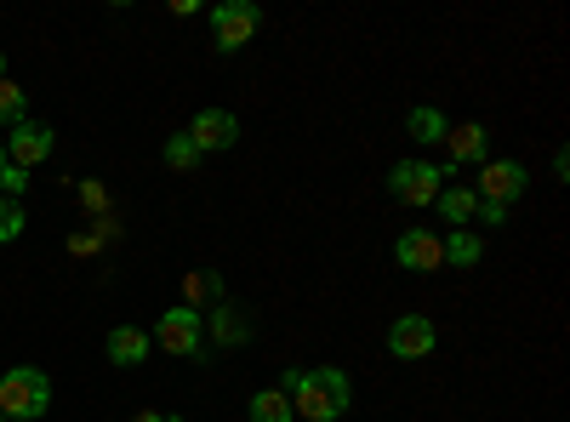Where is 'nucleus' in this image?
<instances>
[{"instance_id":"nucleus-1","label":"nucleus","mask_w":570,"mask_h":422,"mask_svg":"<svg viewBox=\"0 0 570 422\" xmlns=\"http://www.w3.org/2000/svg\"><path fill=\"white\" fill-rule=\"evenodd\" d=\"M285 400H292V416L303 422H337L354 405V383L343 365H308V371H285L279 377Z\"/></svg>"},{"instance_id":"nucleus-2","label":"nucleus","mask_w":570,"mask_h":422,"mask_svg":"<svg viewBox=\"0 0 570 422\" xmlns=\"http://www.w3.org/2000/svg\"><path fill=\"white\" fill-rule=\"evenodd\" d=\"M52 411V377L40 365H12L0 377V416L7 422H35Z\"/></svg>"},{"instance_id":"nucleus-3","label":"nucleus","mask_w":570,"mask_h":422,"mask_svg":"<svg viewBox=\"0 0 570 422\" xmlns=\"http://www.w3.org/2000/svg\"><path fill=\"white\" fill-rule=\"evenodd\" d=\"M440 189H445V171H440L434 160H400V166L389 171V195H394L400 206H434Z\"/></svg>"},{"instance_id":"nucleus-4","label":"nucleus","mask_w":570,"mask_h":422,"mask_svg":"<svg viewBox=\"0 0 570 422\" xmlns=\"http://www.w3.org/2000/svg\"><path fill=\"white\" fill-rule=\"evenodd\" d=\"M257 29H263V12L252 0H223V7H212V46L217 52H240V46H252Z\"/></svg>"},{"instance_id":"nucleus-5","label":"nucleus","mask_w":570,"mask_h":422,"mask_svg":"<svg viewBox=\"0 0 570 422\" xmlns=\"http://www.w3.org/2000/svg\"><path fill=\"white\" fill-rule=\"evenodd\" d=\"M149 343H160L166 354H200V349H206V314L183 308V303H177V308H166Z\"/></svg>"},{"instance_id":"nucleus-6","label":"nucleus","mask_w":570,"mask_h":422,"mask_svg":"<svg viewBox=\"0 0 570 422\" xmlns=\"http://www.w3.org/2000/svg\"><path fill=\"white\" fill-rule=\"evenodd\" d=\"M531 189V171L519 166V160H485L480 166V189H473V200H485V206H513L519 195Z\"/></svg>"},{"instance_id":"nucleus-7","label":"nucleus","mask_w":570,"mask_h":422,"mask_svg":"<svg viewBox=\"0 0 570 422\" xmlns=\"http://www.w3.org/2000/svg\"><path fill=\"white\" fill-rule=\"evenodd\" d=\"M0 149H7V166H18V171H35L46 155L58 149V137H52V126H46V120H18V131H12Z\"/></svg>"},{"instance_id":"nucleus-8","label":"nucleus","mask_w":570,"mask_h":422,"mask_svg":"<svg viewBox=\"0 0 570 422\" xmlns=\"http://www.w3.org/2000/svg\"><path fill=\"white\" fill-rule=\"evenodd\" d=\"M394 263L411 274H434V268H445V241L434 228H405L394 241Z\"/></svg>"},{"instance_id":"nucleus-9","label":"nucleus","mask_w":570,"mask_h":422,"mask_svg":"<svg viewBox=\"0 0 570 422\" xmlns=\"http://www.w3.org/2000/svg\"><path fill=\"white\" fill-rule=\"evenodd\" d=\"M188 144H195L200 155H223L240 144V120H234L228 109H200L195 126H188Z\"/></svg>"},{"instance_id":"nucleus-10","label":"nucleus","mask_w":570,"mask_h":422,"mask_svg":"<svg viewBox=\"0 0 570 422\" xmlns=\"http://www.w3.org/2000/svg\"><path fill=\"white\" fill-rule=\"evenodd\" d=\"M440 332H434V320H422V314H400L389 325V354L394 360H422V354H434Z\"/></svg>"},{"instance_id":"nucleus-11","label":"nucleus","mask_w":570,"mask_h":422,"mask_svg":"<svg viewBox=\"0 0 570 422\" xmlns=\"http://www.w3.org/2000/svg\"><path fill=\"white\" fill-rule=\"evenodd\" d=\"M217 303H223V279L212 268H188L183 274V308L200 314V308H217Z\"/></svg>"},{"instance_id":"nucleus-12","label":"nucleus","mask_w":570,"mask_h":422,"mask_svg":"<svg viewBox=\"0 0 570 422\" xmlns=\"http://www.w3.org/2000/svg\"><path fill=\"white\" fill-rule=\"evenodd\" d=\"M445 149H451V166H456V160H485L491 137H485V126L468 120V126H451V131H445ZM451 166H445V171H451Z\"/></svg>"},{"instance_id":"nucleus-13","label":"nucleus","mask_w":570,"mask_h":422,"mask_svg":"<svg viewBox=\"0 0 570 422\" xmlns=\"http://www.w3.org/2000/svg\"><path fill=\"white\" fill-rule=\"evenodd\" d=\"M149 332H137V325H115V332H109V360L115 365H142V360H149Z\"/></svg>"},{"instance_id":"nucleus-14","label":"nucleus","mask_w":570,"mask_h":422,"mask_svg":"<svg viewBox=\"0 0 570 422\" xmlns=\"http://www.w3.org/2000/svg\"><path fill=\"white\" fill-rule=\"evenodd\" d=\"M246 416L252 422H292V400H285V389H257Z\"/></svg>"},{"instance_id":"nucleus-15","label":"nucleus","mask_w":570,"mask_h":422,"mask_svg":"<svg viewBox=\"0 0 570 422\" xmlns=\"http://www.w3.org/2000/svg\"><path fill=\"white\" fill-rule=\"evenodd\" d=\"M440 217L451 223V228H473V206H480V200H473V189H440Z\"/></svg>"},{"instance_id":"nucleus-16","label":"nucleus","mask_w":570,"mask_h":422,"mask_svg":"<svg viewBox=\"0 0 570 422\" xmlns=\"http://www.w3.org/2000/svg\"><path fill=\"white\" fill-rule=\"evenodd\" d=\"M480 257H485V241H480L473 228H456L451 241H445V263H451V268H473Z\"/></svg>"},{"instance_id":"nucleus-17","label":"nucleus","mask_w":570,"mask_h":422,"mask_svg":"<svg viewBox=\"0 0 570 422\" xmlns=\"http://www.w3.org/2000/svg\"><path fill=\"white\" fill-rule=\"evenodd\" d=\"M405 126H411L416 144H445V131H451V126H445V115H440V109H428V104H416Z\"/></svg>"},{"instance_id":"nucleus-18","label":"nucleus","mask_w":570,"mask_h":422,"mask_svg":"<svg viewBox=\"0 0 570 422\" xmlns=\"http://www.w3.org/2000/svg\"><path fill=\"white\" fill-rule=\"evenodd\" d=\"M206 320H212V332H217V343H246V337H252V325H246L240 314H234V308H223V303H217V308H212Z\"/></svg>"},{"instance_id":"nucleus-19","label":"nucleus","mask_w":570,"mask_h":422,"mask_svg":"<svg viewBox=\"0 0 570 422\" xmlns=\"http://www.w3.org/2000/svg\"><path fill=\"white\" fill-rule=\"evenodd\" d=\"M166 166H171V171H195V166H200V149L188 144V131L166 137Z\"/></svg>"},{"instance_id":"nucleus-20","label":"nucleus","mask_w":570,"mask_h":422,"mask_svg":"<svg viewBox=\"0 0 570 422\" xmlns=\"http://www.w3.org/2000/svg\"><path fill=\"white\" fill-rule=\"evenodd\" d=\"M23 109H29V98H23V86H12V80H0V126H18V120H23Z\"/></svg>"},{"instance_id":"nucleus-21","label":"nucleus","mask_w":570,"mask_h":422,"mask_svg":"<svg viewBox=\"0 0 570 422\" xmlns=\"http://www.w3.org/2000/svg\"><path fill=\"white\" fill-rule=\"evenodd\" d=\"M18 234H23V206L18 200H0V246L18 241Z\"/></svg>"},{"instance_id":"nucleus-22","label":"nucleus","mask_w":570,"mask_h":422,"mask_svg":"<svg viewBox=\"0 0 570 422\" xmlns=\"http://www.w3.org/2000/svg\"><path fill=\"white\" fill-rule=\"evenodd\" d=\"M29 189V171H18V166H0V200H18Z\"/></svg>"},{"instance_id":"nucleus-23","label":"nucleus","mask_w":570,"mask_h":422,"mask_svg":"<svg viewBox=\"0 0 570 422\" xmlns=\"http://www.w3.org/2000/svg\"><path fill=\"white\" fill-rule=\"evenodd\" d=\"M80 206H86V212H104L109 200H104V189H98V183H80Z\"/></svg>"},{"instance_id":"nucleus-24","label":"nucleus","mask_w":570,"mask_h":422,"mask_svg":"<svg viewBox=\"0 0 570 422\" xmlns=\"http://www.w3.org/2000/svg\"><path fill=\"white\" fill-rule=\"evenodd\" d=\"M502 217H508L502 206H485V200H480V206H473V223H485V228H497Z\"/></svg>"},{"instance_id":"nucleus-25","label":"nucleus","mask_w":570,"mask_h":422,"mask_svg":"<svg viewBox=\"0 0 570 422\" xmlns=\"http://www.w3.org/2000/svg\"><path fill=\"white\" fill-rule=\"evenodd\" d=\"M131 422H177V416H166V411H137Z\"/></svg>"},{"instance_id":"nucleus-26","label":"nucleus","mask_w":570,"mask_h":422,"mask_svg":"<svg viewBox=\"0 0 570 422\" xmlns=\"http://www.w3.org/2000/svg\"><path fill=\"white\" fill-rule=\"evenodd\" d=\"M0 80H7V58H0Z\"/></svg>"},{"instance_id":"nucleus-27","label":"nucleus","mask_w":570,"mask_h":422,"mask_svg":"<svg viewBox=\"0 0 570 422\" xmlns=\"http://www.w3.org/2000/svg\"><path fill=\"white\" fill-rule=\"evenodd\" d=\"M0 166H7V149H0Z\"/></svg>"},{"instance_id":"nucleus-28","label":"nucleus","mask_w":570,"mask_h":422,"mask_svg":"<svg viewBox=\"0 0 570 422\" xmlns=\"http://www.w3.org/2000/svg\"><path fill=\"white\" fill-rule=\"evenodd\" d=\"M0 422H7V416H0Z\"/></svg>"}]
</instances>
